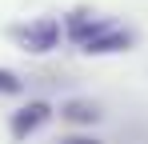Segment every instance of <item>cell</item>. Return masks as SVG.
<instances>
[{"label":"cell","mask_w":148,"mask_h":144,"mask_svg":"<svg viewBox=\"0 0 148 144\" xmlns=\"http://www.w3.org/2000/svg\"><path fill=\"white\" fill-rule=\"evenodd\" d=\"M12 36L20 40V48H24V52L44 56V52H52V48L64 40V24L56 20V16H36V20L16 24V28H12Z\"/></svg>","instance_id":"6da1fadb"},{"label":"cell","mask_w":148,"mask_h":144,"mask_svg":"<svg viewBox=\"0 0 148 144\" xmlns=\"http://www.w3.org/2000/svg\"><path fill=\"white\" fill-rule=\"evenodd\" d=\"M128 48H136V32L124 28V24H112V20H108L80 52H88V56H116V52H128Z\"/></svg>","instance_id":"7a4b0ae2"},{"label":"cell","mask_w":148,"mask_h":144,"mask_svg":"<svg viewBox=\"0 0 148 144\" xmlns=\"http://www.w3.org/2000/svg\"><path fill=\"white\" fill-rule=\"evenodd\" d=\"M52 112H56V108H52L48 100H28L24 108H16V112H12V120H8L12 140H28L32 132H40V128L52 120Z\"/></svg>","instance_id":"3957f363"},{"label":"cell","mask_w":148,"mask_h":144,"mask_svg":"<svg viewBox=\"0 0 148 144\" xmlns=\"http://www.w3.org/2000/svg\"><path fill=\"white\" fill-rule=\"evenodd\" d=\"M104 24H108V20H100V16H92L88 8H76L72 16L64 20V36H68V40H72L76 48H84V44H88V40H92V36L100 32V28H104Z\"/></svg>","instance_id":"277c9868"},{"label":"cell","mask_w":148,"mask_h":144,"mask_svg":"<svg viewBox=\"0 0 148 144\" xmlns=\"http://www.w3.org/2000/svg\"><path fill=\"white\" fill-rule=\"evenodd\" d=\"M60 116H64V120H76V124H96V120H100V108L84 104V100H68V104L60 108Z\"/></svg>","instance_id":"5b68a950"},{"label":"cell","mask_w":148,"mask_h":144,"mask_svg":"<svg viewBox=\"0 0 148 144\" xmlns=\"http://www.w3.org/2000/svg\"><path fill=\"white\" fill-rule=\"evenodd\" d=\"M16 92H20V76L0 68V96H16Z\"/></svg>","instance_id":"8992f818"},{"label":"cell","mask_w":148,"mask_h":144,"mask_svg":"<svg viewBox=\"0 0 148 144\" xmlns=\"http://www.w3.org/2000/svg\"><path fill=\"white\" fill-rule=\"evenodd\" d=\"M60 144H100V140H92V136H64Z\"/></svg>","instance_id":"52a82bcc"}]
</instances>
